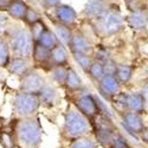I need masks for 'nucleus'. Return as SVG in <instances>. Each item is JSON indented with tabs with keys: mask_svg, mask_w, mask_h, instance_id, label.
Listing matches in <instances>:
<instances>
[{
	"mask_svg": "<svg viewBox=\"0 0 148 148\" xmlns=\"http://www.w3.org/2000/svg\"><path fill=\"white\" fill-rule=\"evenodd\" d=\"M32 58L36 63L38 64H46L50 62L51 58V51L43 46L40 43L36 42L33 44V50H32Z\"/></svg>",
	"mask_w": 148,
	"mask_h": 148,
	"instance_id": "a211bd4d",
	"label": "nucleus"
},
{
	"mask_svg": "<svg viewBox=\"0 0 148 148\" xmlns=\"http://www.w3.org/2000/svg\"><path fill=\"white\" fill-rule=\"evenodd\" d=\"M91 126L97 145L103 148H112L117 130L115 129L110 117L100 114L91 121Z\"/></svg>",
	"mask_w": 148,
	"mask_h": 148,
	"instance_id": "39448f33",
	"label": "nucleus"
},
{
	"mask_svg": "<svg viewBox=\"0 0 148 148\" xmlns=\"http://www.w3.org/2000/svg\"><path fill=\"white\" fill-rule=\"evenodd\" d=\"M68 53L65 51V47L59 44L57 47H55L53 50L51 51V58H50V62L53 64V68L55 66H65L68 64Z\"/></svg>",
	"mask_w": 148,
	"mask_h": 148,
	"instance_id": "aec40b11",
	"label": "nucleus"
},
{
	"mask_svg": "<svg viewBox=\"0 0 148 148\" xmlns=\"http://www.w3.org/2000/svg\"><path fill=\"white\" fill-rule=\"evenodd\" d=\"M112 148H133V147L129 145L128 140H127L125 136H123L122 134H120V133L117 132L116 136H115V139H114V142H113Z\"/></svg>",
	"mask_w": 148,
	"mask_h": 148,
	"instance_id": "473e14b6",
	"label": "nucleus"
},
{
	"mask_svg": "<svg viewBox=\"0 0 148 148\" xmlns=\"http://www.w3.org/2000/svg\"><path fill=\"white\" fill-rule=\"evenodd\" d=\"M141 94L145 98V103H146V110H148V81L145 83V85L142 87V90H141Z\"/></svg>",
	"mask_w": 148,
	"mask_h": 148,
	"instance_id": "4c0bfd02",
	"label": "nucleus"
},
{
	"mask_svg": "<svg viewBox=\"0 0 148 148\" xmlns=\"http://www.w3.org/2000/svg\"><path fill=\"white\" fill-rule=\"evenodd\" d=\"M115 104L123 109L125 112H132L136 114H142L146 110L145 98L141 92H130V94H123L120 92L116 95L113 100Z\"/></svg>",
	"mask_w": 148,
	"mask_h": 148,
	"instance_id": "0eeeda50",
	"label": "nucleus"
},
{
	"mask_svg": "<svg viewBox=\"0 0 148 148\" xmlns=\"http://www.w3.org/2000/svg\"><path fill=\"white\" fill-rule=\"evenodd\" d=\"M72 55H73V58H75V60H76V63L79 65V68L84 72L88 73L94 60H91V58L85 53H72Z\"/></svg>",
	"mask_w": 148,
	"mask_h": 148,
	"instance_id": "cd10ccee",
	"label": "nucleus"
},
{
	"mask_svg": "<svg viewBox=\"0 0 148 148\" xmlns=\"http://www.w3.org/2000/svg\"><path fill=\"white\" fill-rule=\"evenodd\" d=\"M38 43H40L43 46H45L46 49H49L50 51H52L55 47H57L60 44L59 40H58V38H57L56 34H55V32H52L50 29H47V27L42 33Z\"/></svg>",
	"mask_w": 148,
	"mask_h": 148,
	"instance_id": "4be33fe9",
	"label": "nucleus"
},
{
	"mask_svg": "<svg viewBox=\"0 0 148 148\" xmlns=\"http://www.w3.org/2000/svg\"><path fill=\"white\" fill-rule=\"evenodd\" d=\"M115 76L121 84H126L133 77V68L130 65H127V64L117 65V70H116Z\"/></svg>",
	"mask_w": 148,
	"mask_h": 148,
	"instance_id": "b1692460",
	"label": "nucleus"
},
{
	"mask_svg": "<svg viewBox=\"0 0 148 148\" xmlns=\"http://www.w3.org/2000/svg\"><path fill=\"white\" fill-rule=\"evenodd\" d=\"M38 97H39V101H40L42 104L50 106V104H53L55 101H56V98H57V91H56L53 85L45 83L43 89L38 92Z\"/></svg>",
	"mask_w": 148,
	"mask_h": 148,
	"instance_id": "412c9836",
	"label": "nucleus"
},
{
	"mask_svg": "<svg viewBox=\"0 0 148 148\" xmlns=\"http://www.w3.org/2000/svg\"><path fill=\"white\" fill-rule=\"evenodd\" d=\"M1 129H3V120L0 117V132H1Z\"/></svg>",
	"mask_w": 148,
	"mask_h": 148,
	"instance_id": "ea45409f",
	"label": "nucleus"
},
{
	"mask_svg": "<svg viewBox=\"0 0 148 148\" xmlns=\"http://www.w3.org/2000/svg\"><path fill=\"white\" fill-rule=\"evenodd\" d=\"M10 29H11L10 16L0 12V38H1V37H7Z\"/></svg>",
	"mask_w": 148,
	"mask_h": 148,
	"instance_id": "7c9ffc66",
	"label": "nucleus"
},
{
	"mask_svg": "<svg viewBox=\"0 0 148 148\" xmlns=\"http://www.w3.org/2000/svg\"><path fill=\"white\" fill-rule=\"evenodd\" d=\"M7 69L11 73L17 76H25L27 72L31 71V66H30V62L29 59H24V58H14L12 57L7 64Z\"/></svg>",
	"mask_w": 148,
	"mask_h": 148,
	"instance_id": "4468645a",
	"label": "nucleus"
},
{
	"mask_svg": "<svg viewBox=\"0 0 148 148\" xmlns=\"http://www.w3.org/2000/svg\"><path fill=\"white\" fill-rule=\"evenodd\" d=\"M56 19L59 24L65 26L73 25L77 20V12L69 5H59L55 11Z\"/></svg>",
	"mask_w": 148,
	"mask_h": 148,
	"instance_id": "ddd939ff",
	"label": "nucleus"
},
{
	"mask_svg": "<svg viewBox=\"0 0 148 148\" xmlns=\"http://www.w3.org/2000/svg\"><path fill=\"white\" fill-rule=\"evenodd\" d=\"M17 140L13 132H0V146L3 148H16Z\"/></svg>",
	"mask_w": 148,
	"mask_h": 148,
	"instance_id": "bb28decb",
	"label": "nucleus"
},
{
	"mask_svg": "<svg viewBox=\"0 0 148 148\" xmlns=\"http://www.w3.org/2000/svg\"><path fill=\"white\" fill-rule=\"evenodd\" d=\"M40 104L42 103L39 101L38 95L19 91L13 97L12 109H13L14 115L20 120L30 119L33 117V115L38 112Z\"/></svg>",
	"mask_w": 148,
	"mask_h": 148,
	"instance_id": "20e7f679",
	"label": "nucleus"
},
{
	"mask_svg": "<svg viewBox=\"0 0 148 148\" xmlns=\"http://www.w3.org/2000/svg\"><path fill=\"white\" fill-rule=\"evenodd\" d=\"M65 87L71 91H77V90H81L83 88V82H82L81 77L77 75V72L75 71V69H72V68L68 69V76H66V81H65Z\"/></svg>",
	"mask_w": 148,
	"mask_h": 148,
	"instance_id": "5701e85b",
	"label": "nucleus"
},
{
	"mask_svg": "<svg viewBox=\"0 0 148 148\" xmlns=\"http://www.w3.org/2000/svg\"><path fill=\"white\" fill-rule=\"evenodd\" d=\"M62 0H43V6L45 8H56L60 5Z\"/></svg>",
	"mask_w": 148,
	"mask_h": 148,
	"instance_id": "e433bc0d",
	"label": "nucleus"
},
{
	"mask_svg": "<svg viewBox=\"0 0 148 148\" xmlns=\"http://www.w3.org/2000/svg\"><path fill=\"white\" fill-rule=\"evenodd\" d=\"M108 1H109V0H108Z\"/></svg>",
	"mask_w": 148,
	"mask_h": 148,
	"instance_id": "a19ab883",
	"label": "nucleus"
},
{
	"mask_svg": "<svg viewBox=\"0 0 148 148\" xmlns=\"http://www.w3.org/2000/svg\"><path fill=\"white\" fill-rule=\"evenodd\" d=\"M122 123L127 132L134 136H140V134L145 129V121L141 114L132 113V112H123L122 114Z\"/></svg>",
	"mask_w": 148,
	"mask_h": 148,
	"instance_id": "9b49d317",
	"label": "nucleus"
},
{
	"mask_svg": "<svg viewBox=\"0 0 148 148\" xmlns=\"http://www.w3.org/2000/svg\"><path fill=\"white\" fill-rule=\"evenodd\" d=\"M7 45L14 58L30 59L33 50V39L31 32L21 26H11L7 34Z\"/></svg>",
	"mask_w": 148,
	"mask_h": 148,
	"instance_id": "f03ea898",
	"label": "nucleus"
},
{
	"mask_svg": "<svg viewBox=\"0 0 148 148\" xmlns=\"http://www.w3.org/2000/svg\"><path fill=\"white\" fill-rule=\"evenodd\" d=\"M66 76H68V69L65 66H55L51 70L52 79L59 85H65Z\"/></svg>",
	"mask_w": 148,
	"mask_h": 148,
	"instance_id": "a878e982",
	"label": "nucleus"
},
{
	"mask_svg": "<svg viewBox=\"0 0 148 148\" xmlns=\"http://www.w3.org/2000/svg\"><path fill=\"white\" fill-rule=\"evenodd\" d=\"M70 50H71L72 53H85V55H88L92 50V45L87 38H85V36H83L82 33H76V34H73Z\"/></svg>",
	"mask_w": 148,
	"mask_h": 148,
	"instance_id": "2eb2a0df",
	"label": "nucleus"
},
{
	"mask_svg": "<svg viewBox=\"0 0 148 148\" xmlns=\"http://www.w3.org/2000/svg\"><path fill=\"white\" fill-rule=\"evenodd\" d=\"M17 143L23 148H39L43 140V130L40 122L34 119L19 120L13 129Z\"/></svg>",
	"mask_w": 148,
	"mask_h": 148,
	"instance_id": "f257e3e1",
	"label": "nucleus"
},
{
	"mask_svg": "<svg viewBox=\"0 0 148 148\" xmlns=\"http://www.w3.org/2000/svg\"><path fill=\"white\" fill-rule=\"evenodd\" d=\"M92 129L91 121L83 116L77 109L69 108L64 115V123L62 133L66 139L77 140L85 138L90 130Z\"/></svg>",
	"mask_w": 148,
	"mask_h": 148,
	"instance_id": "7ed1b4c3",
	"label": "nucleus"
},
{
	"mask_svg": "<svg viewBox=\"0 0 148 148\" xmlns=\"http://www.w3.org/2000/svg\"><path fill=\"white\" fill-rule=\"evenodd\" d=\"M96 58L98 62H102V63H107L108 60H110L109 57V51L107 50V47H100L98 50L96 51Z\"/></svg>",
	"mask_w": 148,
	"mask_h": 148,
	"instance_id": "f704fd0d",
	"label": "nucleus"
},
{
	"mask_svg": "<svg viewBox=\"0 0 148 148\" xmlns=\"http://www.w3.org/2000/svg\"><path fill=\"white\" fill-rule=\"evenodd\" d=\"M116 70H117V65L114 63V62L110 59L107 63H104V75H116Z\"/></svg>",
	"mask_w": 148,
	"mask_h": 148,
	"instance_id": "c9c22d12",
	"label": "nucleus"
},
{
	"mask_svg": "<svg viewBox=\"0 0 148 148\" xmlns=\"http://www.w3.org/2000/svg\"><path fill=\"white\" fill-rule=\"evenodd\" d=\"M10 55H11V52H10L7 43L0 38V68L7 66L8 62L11 59Z\"/></svg>",
	"mask_w": 148,
	"mask_h": 148,
	"instance_id": "c756f323",
	"label": "nucleus"
},
{
	"mask_svg": "<svg viewBox=\"0 0 148 148\" xmlns=\"http://www.w3.org/2000/svg\"><path fill=\"white\" fill-rule=\"evenodd\" d=\"M55 34L58 38L59 43L63 45V46H71V42L73 38V33L71 32V30L65 26V25H62L59 23L55 24Z\"/></svg>",
	"mask_w": 148,
	"mask_h": 148,
	"instance_id": "6ab92c4d",
	"label": "nucleus"
},
{
	"mask_svg": "<svg viewBox=\"0 0 148 148\" xmlns=\"http://www.w3.org/2000/svg\"><path fill=\"white\" fill-rule=\"evenodd\" d=\"M112 10L108 0H89L83 8V14L87 18L98 20Z\"/></svg>",
	"mask_w": 148,
	"mask_h": 148,
	"instance_id": "f8f14e48",
	"label": "nucleus"
},
{
	"mask_svg": "<svg viewBox=\"0 0 148 148\" xmlns=\"http://www.w3.org/2000/svg\"><path fill=\"white\" fill-rule=\"evenodd\" d=\"M148 24V12L143 10H136L128 17V25L133 30H142L146 29Z\"/></svg>",
	"mask_w": 148,
	"mask_h": 148,
	"instance_id": "f3484780",
	"label": "nucleus"
},
{
	"mask_svg": "<svg viewBox=\"0 0 148 148\" xmlns=\"http://www.w3.org/2000/svg\"><path fill=\"white\" fill-rule=\"evenodd\" d=\"M97 32L103 37H112L123 29V18L119 10H110L107 14L96 20Z\"/></svg>",
	"mask_w": 148,
	"mask_h": 148,
	"instance_id": "423d86ee",
	"label": "nucleus"
},
{
	"mask_svg": "<svg viewBox=\"0 0 148 148\" xmlns=\"http://www.w3.org/2000/svg\"><path fill=\"white\" fill-rule=\"evenodd\" d=\"M45 85L44 78L39 75V72H37L34 70H31L27 72L25 76L20 77V91L27 92V94H34L38 95V92L43 89Z\"/></svg>",
	"mask_w": 148,
	"mask_h": 148,
	"instance_id": "1a4fd4ad",
	"label": "nucleus"
},
{
	"mask_svg": "<svg viewBox=\"0 0 148 148\" xmlns=\"http://www.w3.org/2000/svg\"><path fill=\"white\" fill-rule=\"evenodd\" d=\"M25 21L29 24L30 26H33L34 24H37V23L40 21V17H39V14L37 13V12H36L33 8L29 7L27 13H26V17H25Z\"/></svg>",
	"mask_w": 148,
	"mask_h": 148,
	"instance_id": "72a5a7b5",
	"label": "nucleus"
},
{
	"mask_svg": "<svg viewBox=\"0 0 148 148\" xmlns=\"http://www.w3.org/2000/svg\"><path fill=\"white\" fill-rule=\"evenodd\" d=\"M98 90L101 95L107 98V100L112 101L113 98L120 94L121 90V83L116 78V76L113 75H104L101 81L98 82Z\"/></svg>",
	"mask_w": 148,
	"mask_h": 148,
	"instance_id": "9d476101",
	"label": "nucleus"
},
{
	"mask_svg": "<svg viewBox=\"0 0 148 148\" xmlns=\"http://www.w3.org/2000/svg\"><path fill=\"white\" fill-rule=\"evenodd\" d=\"M73 103H75V107L78 112L90 121H92L96 116L100 115V110H98L96 98L90 92L81 94Z\"/></svg>",
	"mask_w": 148,
	"mask_h": 148,
	"instance_id": "6e6552de",
	"label": "nucleus"
},
{
	"mask_svg": "<svg viewBox=\"0 0 148 148\" xmlns=\"http://www.w3.org/2000/svg\"><path fill=\"white\" fill-rule=\"evenodd\" d=\"M45 29H46V26L44 25V23H43L42 20H40L39 23L34 24L33 26H31V30H30V32H31L32 39H33V42H34V43L39 40L40 36H42V33L44 32V30H45Z\"/></svg>",
	"mask_w": 148,
	"mask_h": 148,
	"instance_id": "2f4dec72",
	"label": "nucleus"
},
{
	"mask_svg": "<svg viewBox=\"0 0 148 148\" xmlns=\"http://www.w3.org/2000/svg\"><path fill=\"white\" fill-rule=\"evenodd\" d=\"M98 145L90 138H82L71 141L69 148H97Z\"/></svg>",
	"mask_w": 148,
	"mask_h": 148,
	"instance_id": "c85d7f7f",
	"label": "nucleus"
},
{
	"mask_svg": "<svg viewBox=\"0 0 148 148\" xmlns=\"http://www.w3.org/2000/svg\"><path fill=\"white\" fill-rule=\"evenodd\" d=\"M140 140L145 143V145H147L148 146V126L147 127H145V129L142 130V133L140 134Z\"/></svg>",
	"mask_w": 148,
	"mask_h": 148,
	"instance_id": "58836bf2",
	"label": "nucleus"
},
{
	"mask_svg": "<svg viewBox=\"0 0 148 148\" xmlns=\"http://www.w3.org/2000/svg\"><path fill=\"white\" fill-rule=\"evenodd\" d=\"M29 6L23 0H11L7 7V14L16 20H25Z\"/></svg>",
	"mask_w": 148,
	"mask_h": 148,
	"instance_id": "dca6fc26",
	"label": "nucleus"
},
{
	"mask_svg": "<svg viewBox=\"0 0 148 148\" xmlns=\"http://www.w3.org/2000/svg\"><path fill=\"white\" fill-rule=\"evenodd\" d=\"M88 73H89V76L94 81H98V82H100L101 78L104 76V64L102 63V62L94 60Z\"/></svg>",
	"mask_w": 148,
	"mask_h": 148,
	"instance_id": "393cba45",
	"label": "nucleus"
}]
</instances>
